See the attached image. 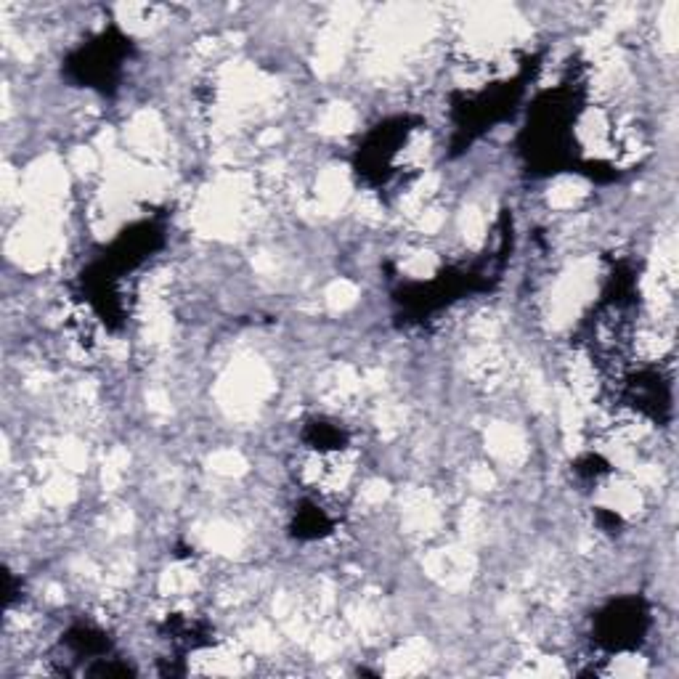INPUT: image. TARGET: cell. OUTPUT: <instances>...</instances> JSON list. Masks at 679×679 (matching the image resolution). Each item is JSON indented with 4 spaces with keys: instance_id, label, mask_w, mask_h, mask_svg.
<instances>
[{
    "instance_id": "1",
    "label": "cell",
    "mask_w": 679,
    "mask_h": 679,
    "mask_svg": "<svg viewBox=\"0 0 679 679\" xmlns=\"http://www.w3.org/2000/svg\"><path fill=\"white\" fill-rule=\"evenodd\" d=\"M428 650L422 648L419 642H412L409 648H403L396 655V658H390V666H387V674H417V671H422L425 664H428Z\"/></svg>"
},
{
    "instance_id": "2",
    "label": "cell",
    "mask_w": 679,
    "mask_h": 679,
    "mask_svg": "<svg viewBox=\"0 0 679 679\" xmlns=\"http://www.w3.org/2000/svg\"><path fill=\"white\" fill-rule=\"evenodd\" d=\"M329 295H332V303H335V305H345V303H351L353 290H351L348 284H337V287H335Z\"/></svg>"
}]
</instances>
